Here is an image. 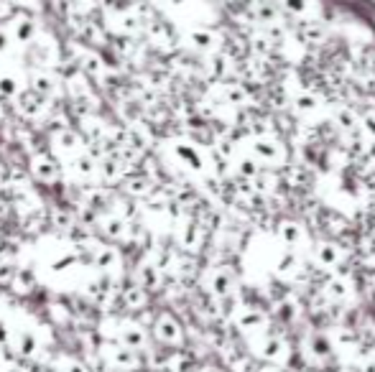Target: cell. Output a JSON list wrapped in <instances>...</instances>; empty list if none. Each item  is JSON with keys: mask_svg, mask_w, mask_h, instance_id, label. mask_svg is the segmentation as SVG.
<instances>
[{"mask_svg": "<svg viewBox=\"0 0 375 372\" xmlns=\"http://www.w3.org/2000/svg\"><path fill=\"white\" fill-rule=\"evenodd\" d=\"M243 347L260 365H276L284 370L296 367V339H293V331L288 329L276 326V329L263 331L258 337H248L243 339Z\"/></svg>", "mask_w": 375, "mask_h": 372, "instance_id": "6da1fadb", "label": "cell"}, {"mask_svg": "<svg viewBox=\"0 0 375 372\" xmlns=\"http://www.w3.org/2000/svg\"><path fill=\"white\" fill-rule=\"evenodd\" d=\"M355 258H357V253H355L352 242L327 237V234H317V240H314V245L307 253V260L317 278L332 276V273L350 268Z\"/></svg>", "mask_w": 375, "mask_h": 372, "instance_id": "7a4b0ae2", "label": "cell"}, {"mask_svg": "<svg viewBox=\"0 0 375 372\" xmlns=\"http://www.w3.org/2000/svg\"><path fill=\"white\" fill-rule=\"evenodd\" d=\"M151 337L164 350H184L189 345V329L174 311L164 309L153 314L151 321Z\"/></svg>", "mask_w": 375, "mask_h": 372, "instance_id": "3957f363", "label": "cell"}, {"mask_svg": "<svg viewBox=\"0 0 375 372\" xmlns=\"http://www.w3.org/2000/svg\"><path fill=\"white\" fill-rule=\"evenodd\" d=\"M273 3L281 8V13L286 15L293 26L327 18V3H322V0H273Z\"/></svg>", "mask_w": 375, "mask_h": 372, "instance_id": "277c9868", "label": "cell"}, {"mask_svg": "<svg viewBox=\"0 0 375 372\" xmlns=\"http://www.w3.org/2000/svg\"><path fill=\"white\" fill-rule=\"evenodd\" d=\"M31 173H34V176L42 181V184H51V181L59 179L62 168H59V164H56L51 156H46V153H39V156H34V161H31Z\"/></svg>", "mask_w": 375, "mask_h": 372, "instance_id": "5b68a950", "label": "cell"}, {"mask_svg": "<svg viewBox=\"0 0 375 372\" xmlns=\"http://www.w3.org/2000/svg\"><path fill=\"white\" fill-rule=\"evenodd\" d=\"M120 301H123V306L128 311H144L148 309L151 293L146 288H141L138 283H130L128 288H123V293H120Z\"/></svg>", "mask_w": 375, "mask_h": 372, "instance_id": "8992f818", "label": "cell"}, {"mask_svg": "<svg viewBox=\"0 0 375 372\" xmlns=\"http://www.w3.org/2000/svg\"><path fill=\"white\" fill-rule=\"evenodd\" d=\"M95 265L100 270H115L120 268V253H117V248H113V245H100V248H95Z\"/></svg>", "mask_w": 375, "mask_h": 372, "instance_id": "52a82bcc", "label": "cell"}, {"mask_svg": "<svg viewBox=\"0 0 375 372\" xmlns=\"http://www.w3.org/2000/svg\"><path fill=\"white\" fill-rule=\"evenodd\" d=\"M56 87H59V82H56V79L49 74V72L39 69V72H34V74H31V92H36L39 97L54 95Z\"/></svg>", "mask_w": 375, "mask_h": 372, "instance_id": "ba28073f", "label": "cell"}, {"mask_svg": "<svg viewBox=\"0 0 375 372\" xmlns=\"http://www.w3.org/2000/svg\"><path fill=\"white\" fill-rule=\"evenodd\" d=\"M100 232L108 240H123L125 234H128V225H125L123 217H108V220L100 222Z\"/></svg>", "mask_w": 375, "mask_h": 372, "instance_id": "9c48e42d", "label": "cell"}, {"mask_svg": "<svg viewBox=\"0 0 375 372\" xmlns=\"http://www.w3.org/2000/svg\"><path fill=\"white\" fill-rule=\"evenodd\" d=\"M75 173L80 179H92V176L100 173V166H97V161L89 153H80L75 159Z\"/></svg>", "mask_w": 375, "mask_h": 372, "instance_id": "30bf717a", "label": "cell"}, {"mask_svg": "<svg viewBox=\"0 0 375 372\" xmlns=\"http://www.w3.org/2000/svg\"><path fill=\"white\" fill-rule=\"evenodd\" d=\"M11 286H13L15 293H31V291L36 288V273L31 268H18V273H15V278L11 281Z\"/></svg>", "mask_w": 375, "mask_h": 372, "instance_id": "8fae6325", "label": "cell"}, {"mask_svg": "<svg viewBox=\"0 0 375 372\" xmlns=\"http://www.w3.org/2000/svg\"><path fill=\"white\" fill-rule=\"evenodd\" d=\"M18 95V84L13 77H0V97H13Z\"/></svg>", "mask_w": 375, "mask_h": 372, "instance_id": "7c38bea8", "label": "cell"}, {"mask_svg": "<svg viewBox=\"0 0 375 372\" xmlns=\"http://www.w3.org/2000/svg\"><path fill=\"white\" fill-rule=\"evenodd\" d=\"M194 372H230V370L222 362H217V359H205V362H199Z\"/></svg>", "mask_w": 375, "mask_h": 372, "instance_id": "4fadbf2b", "label": "cell"}, {"mask_svg": "<svg viewBox=\"0 0 375 372\" xmlns=\"http://www.w3.org/2000/svg\"><path fill=\"white\" fill-rule=\"evenodd\" d=\"M8 334H11V331H8V329H6V324L0 321V345H3V342H6V339H8Z\"/></svg>", "mask_w": 375, "mask_h": 372, "instance_id": "5bb4252c", "label": "cell"}, {"mask_svg": "<svg viewBox=\"0 0 375 372\" xmlns=\"http://www.w3.org/2000/svg\"><path fill=\"white\" fill-rule=\"evenodd\" d=\"M6 46H8V36L3 34V31H0V51H3Z\"/></svg>", "mask_w": 375, "mask_h": 372, "instance_id": "9a60e30c", "label": "cell"}]
</instances>
